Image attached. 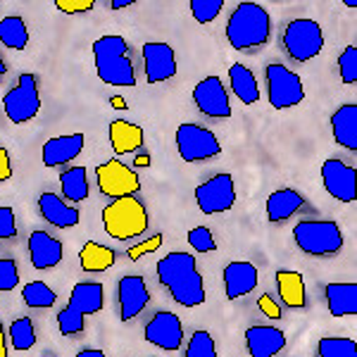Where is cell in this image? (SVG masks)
Returning <instances> with one entry per match:
<instances>
[{"label":"cell","instance_id":"1","mask_svg":"<svg viewBox=\"0 0 357 357\" xmlns=\"http://www.w3.org/2000/svg\"><path fill=\"white\" fill-rule=\"evenodd\" d=\"M158 279L172 298L183 307H198L205 303V284L203 274L191 252H169L158 262Z\"/></svg>","mask_w":357,"mask_h":357},{"label":"cell","instance_id":"2","mask_svg":"<svg viewBox=\"0 0 357 357\" xmlns=\"http://www.w3.org/2000/svg\"><path fill=\"white\" fill-rule=\"evenodd\" d=\"M227 38L238 53H257L272 41V17L260 3H238L227 22Z\"/></svg>","mask_w":357,"mask_h":357},{"label":"cell","instance_id":"3","mask_svg":"<svg viewBox=\"0 0 357 357\" xmlns=\"http://www.w3.org/2000/svg\"><path fill=\"white\" fill-rule=\"evenodd\" d=\"M96 74L102 84L117 86V89H134L136 72L129 57V43L119 33H107L93 43Z\"/></svg>","mask_w":357,"mask_h":357},{"label":"cell","instance_id":"4","mask_svg":"<svg viewBox=\"0 0 357 357\" xmlns=\"http://www.w3.org/2000/svg\"><path fill=\"white\" fill-rule=\"evenodd\" d=\"M102 305H105V289L100 281H79L69 293L67 307L57 312V329L62 336H82L86 317L98 314Z\"/></svg>","mask_w":357,"mask_h":357},{"label":"cell","instance_id":"5","mask_svg":"<svg viewBox=\"0 0 357 357\" xmlns=\"http://www.w3.org/2000/svg\"><path fill=\"white\" fill-rule=\"evenodd\" d=\"M102 227L114 241H131L148 231V210L136 195L112 200L102 207Z\"/></svg>","mask_w":357,"mask_h":357},{"label":"cell","instance_id":"6","mask_svg":"<svg viewBox=\"0 0 357 357\" xmlns=\"http://www.w3.org/2000/svg\"><path fill=\"white\" fill-rule=\"evenodd\" d=\"M293 241L305 255L331 257L343 250V231L331 220H307L293 227Z\"/></svg>","mask_w":357,"mask_h":357},{"label":"cell","instance_id":"7","mask_svg":"<svg viewBox=\"0 0 357 357\" xmlns=\"http://www.w3.org/2000/svg\"><path fill=\"white\" fill-rule=\"evenodd\" d=\"M5 117L13 124H26L38 117L41 112V91H38V79L31 72L20 74L17 84L3 98Z\"/></svg>","mask_w":357,"mask_h":357},{"label":"cell","instance_id":"8","mask_svg":"<svg viewBox=\"0 0 357 357\" xmlns=\"http://www.w3.org/2000/svg\"><path fill=\"white\" fill-rule=\"evenodd\" d=\"M264 79H267V100L274 110H293L305 102L303 79L286 65H279V62L267 65Z\"/></svg>","mask_w":357,"mask_h":357},{"label":"cell","instance_id":"9","mask_svg":"<svg viewBox=\"0 0 357 357\" xmlns=\"http://www.w3.org/2000/svg\"><path fill=\"white\" fill-rule=\"evenodd\" d=\"M284 48L291 60L310 62L324 50V31L314 20H293L284 29Z\"/></svg>","mask_w":357,"mask_h":357},{"label":"cell","instance_id":"10","mask_svg":"<svg viewBox=\"0 0 357 357\" xmlns=\"http://www.w3.org/2000/svg\"><path fill=\"white\" fill-rule=\"evenodd\" d=\"M176 151L183 162H207L222 153L220 138L210 129L193 122H186L176 129Z\"/></svg>","mask_w":357,"mask_h":357},{"label":"cell","instance_id":"11","mask_svg":"<svg viewBox=\"0 0 357 357\" xmlns=\"http://www.w3.org/2000/svg\"><path fill=\"white\" fill-rule=\"evenodd\" d=\"M96 181H98V191L112 200L136 195L138 188H141V181H138L136 172L117 158L107 160V162H102L98 167Z\"/></svg>","mask_w":357,"mask_h":357},{"label":"cell","instance_id":"12","mask_svg":"<svg viewBox=\"0 0 357 357\" xmlns=\"http://www.w3.org/2000/svg\"><path fill=\"white\" fill-rule=\"evenodd\" d=\"M195 203H198L203 215H222V212H229L236 203L234 176L222 172V174L207 178L205 183H200L195 188Z\"/></svg>","mask_w":357,"mask_h":357},{"label":"cell","instance_id":"13","mask_svg":"<svg viewBox=\"0 0 357 357\" xmlns=\"http://www.w3.org/2000/svg\"><path fill=\"white\" fill-rule=\"evenodd\" d=\"M193 102L205 117L210 119H229L231 117V102H229V91L220 77H205L203 82L195 84Z\"/></svg>","mask_w":357,"mask_h":357},{"label":"cell","instance_id":"14","mask_svg":"<svg viewBox=\"0 0 357 357\" xmlns=\"http://www.w3.org/2000/svg\"><path fill=\"white\" fill-rule=\"evenodd\" d=\"M355 167L345 165L343 160L329 158L321 165V181L324 191L338 203H355L357 186H355Z\"/></svg>","mask_w":357,"mask_h":357},{"label":"cell","instance_id":"15","mask_svg":"<svg viewBox=\"0 0 357 357\" xmlns=\"http://www.w3.org/2000/svg\"><path fill=\"white\" fill-rule=\"evenodd\" d=\"M143 72L148 84H165L176 74V55L169 43L151 41L143 45Z\"/></svg>","mask_w":357,"mask_h":357},{"label":"cell","instance_id":"16","mask_svg":"<svg viewBox=\"0 0 357 357\" xmlns=\"http://www.w3.org/2000/svg\"><path fill=\"white\" fill-rule=\"evenodd\" d=\"M143 336H146L148 343L158 345L160 350H174L181 348L183 343V326H181V319L174 314V312H158L153 314V319L146 324L143 329Z\"/></svg>","mask_w":357,"mask_h":357},{"label":"cell","instance_id":"17","mask_svg":"<svg viewBox=\"0 0 357 357\" xmlns=\"http://www.w3.org/2000/svg\"><path fill=\"white\" fill-rule=\"evenodd\" d=\"M117 298H119V319L131 321L136 319L151 303L146 279L138 274H126L117 284Z\"/></svg>","mask_w":357,"mask_h":357},{"label":"cell","instance_id":"18","mask_svg":"<svg viewBox=\"0 0 357 357\" xmlns=\"http://www.w3.org/2000/svg\"><path fill=\"white\" fill-rule=\"evenodd\" d=\"M260 272L252 262H229L224 267V293L229 301H241L257 289Z\"/></svg>","mask_w":357,"mask_h":357},{"label":"cell","instance_id":"19","mask_svg":"<svg viewBox=\"0 0 357 357\" xmlns=\"http://www.w3.org/2000/svg\"><path fill=\"white\" fill-rule=\"evenodd\" d=\"M245 348L250 357H276L286 350V333L276 326H250L245 331Z\"/></svg>","mask_w":357,"mask_h":357},{"label":"cell","instance_id":"20","mask_svg":"<svg viewBox=\"0 0 357 357\" xmlns=\"http://www.w3.org/2000/svg\"><path fill=\"white\" fill-rule=\"evenodd\" d=\"M84 143H86L84 134H67V136L50 138V141L43 143V151H41L43 165L45 167H65L69 162H74V160L82 155Z\"/></svg>","mask_w":357,"mask_h":357},{"label":"cell","instance_id":"21","mask_svg":"<svg viewBox=\"0 0 357 357\" xmlns=\"http://www.w3.org/2000/svg\"><path fill=\"white\" fill-rule=\"evenodd\" d=\"M29 257L36 269H53L62 262V243L48 231L29 234Z\"/></svg>","mask_w":357,"mask_h":357},{"label":"cell","instance_id":"22","mask_svg":"<svg viewBox=\"0 0 357 357\" xmlns=\"http://www.w3.org/2000/svg\"><path fill=\"white\" fill-rule=\"evenodd\" d=\"M38 212L48 224L57 229H72L79 224V210L72 207L65 198H57L55 193H41L38 195Z\"/></svg>","mask_w":357,"mask_h":357},{"label":"cell","instance_id":"23","mask_svg":"<svg viewBox=\"0 0 357 357\" xmlns=\"http://www.w3.org/2000/svg\"><path fill=\"white\" fill-rule=\"evenodd\" d=\"M331 131H333V141H336L338 146L350 153L357 151V105L355 102L341 105L331 114Z\"/></svg>","mask_w":357,"mask_h":357},{"label":"cell","instance_id":"24","mask_svg":"<svg viewBox=\"0 0 357 357\" xmlns=\"http://www.w3.org/2000/svg\"><path fill=\"white\" fill-rule=\"evenodd\" d=\"M326 307L331 317H355L357 314V284L345 281V284H326L324 286Z\"/></svg>","mask_w":357,"mask_h":357},{"label":"cell","instance_id":"25","mask_svg":"<svg viewBox=\"0 0 357 357\" xmlns=\"http://www.w3.org/2000/svg\"><path fill=\"white\" fill-rule=\"evenodd\" d=\"M303 193H298L296 188H279L267 198V222L279 224L291 220L298 210H303Z\"/></svg>","mask_w":357,"mask_h":357},{"label":"cell","instance_id":"26","mask_svg":"<svg viewBox=\"0 0 357 357\" xmlns=\"http://www.w3.org/2000/svg\"><path fill=\"white\" fill-rule=\"evenodd\" d=\"M276 289H279V298L286 307L301 310L307 303V291H305V279L301 272L279 269L276 272Z\"/></svg>","mask_w":357,"mask_h":357},{"label":"cell","instance_id":"27","mask_svg":"<svg viewBox=\"0 0 357 357\" xmlns=\"http://www.w3.org/2000/svg\"><path fill=\"white\" fill-rule=\"evenodd\" d=\"M143 129L134 122H126V119H114L110 122V143L117 155H126V153H136L143 148Z\"/></svg>","mask_w":357,"mask_h":357},{"label":"cell","instance_id":"28","mask_svg":"<svg viewBox=\"0 0 357 357\" xmlns=\"http://www.w3.org/2000/svg\"><path fill=\"white\" fill-rule=\"evenodd\" d=\"M229 84H231V91L243 105H255L260 100V86H257L255 74L241 62H236L229 69Z\"/></svg>","mask_w":357,"mask_h":357},{"label":"cell","instance_id":"29","mask_svg":"<svg viewBox=\"0 0 357 357\" xmlns=\"http://www.w3.org/2000/svg\"><path fill=\"white\" fill-rule=\"evenodd\" d=\"M117 255H114L112 248L107 245H100L96 241H89L82 252H79V262H82V269L89 274H98V272H107L112 267Z\"/></svg>","mask_w":357,"mask_h":357},{"label":"cell","instance_id":"30","mask_svg":"<svg viewBox=\"0 0 357 357\" xmlns=\"http://www.w3.org/2000/svg\"><path fill=\"white\" fill-rule=\"evenodd\" d=\"M60 188L67 203H82L89 198V176L86 167H72L60 174Z\"/></svg>","mask_w":357,"mask_h":357},{"label":"cell","instance_id":"31","mask_svg":"<svg viewBox=\"0 0 357 357\" xmlns=\"http://www.w3.org/2000/svg\"><path fill=\"white\" fill-rule=\"evenodd\" d=\"M0 43L10 50H24L29 45V29L26 22L17 15L0 20Z\"/></svg>","mask_w":357,"mask_h":357},{"label":"cell","instance_id":"32","mask_svg":"<svg viewBox=\"0 0 357 357\" xmlns=\"http://www.w3.org/2000/svg\"><path fill=\"white\" fill-rule=\"evenodd\" d=\"M22 298H24L26 307L33 310H48L57 303V293L43 281H31L22 289Z\"/></svg>","mask_w":357,"mask_h":357},{"label":"cell","instance_id":"33","mask_svg":"<svg viewBox=\"0 0 357 357\" xmlns=\"http://www.w3.org/2000/svg\"><path fill=\"white\" fill-rule=\"evenodd\" d=\"M10 343L20 353H26L36 345V331H33V321L29 317H20L10 324Z\"/></svg>","mask_w":357,"mask_h":357},{"label":"cell","instance_id":"34","mask_svg":"<svg viewBox=\"0 0 357 357\" xmlns=\"http://www.w3.org/2000/svg\"><path fill=\"white\" fill-rule=\"evenodd\" d=\"M317 357H357V343L353 338L329 336L317 343Z\"/></svg>","mask_w":357,"mask_h":357},{"label":"cell","instance_id":"35","mask_svg":"<svg viewBox=\"0 0 357 357\" xmlns=\"http://www.w3.org/2000/svg\"><path fill=\"white\" fill-rule=\"evenodd\" d=\"M186 357H217V345L210 331H195L186 348Z\"/></svg>","mask_w":357,"mask_h":357},{"label":"cell","instance_id":"36","mask_svg":"<svg viewBox=\"0 0 357 357\" xmlns=\"http://www.w3.org/2000/svg\"><path fill=\"white\" fill-rule=\"evenodd\" d=\"M224 0H191V15L198 24H210L222 13Z\"/></svg>","mask_w":357,"mask_h":357},{"label":"cell","instance_id":"37","mask_svg":"<svg viewBox=\"0 0 357 357\" xmlns=\"http://www.w3.org/2000/svg\"><path fill=\"white\" fill-rule=\"evenodd\" d=\"M338 74H341L343 84L355 86L357 84V48L348 45L338 57Z\"/></svg>","mask_w":357,"mask_h":357},{"label":"cell","instance_id":"38","mask_svg":"<svg viewBox=\"0 0 357 357\" xmlns=\"http://www.w3.org/2000/svg\"><path fill=\"white\" fill-rule=\"evenodd\" d=\"M20 286V267L10 257H0V293H10Z\"/></svg>","mask_w":357,"mask_h":357},{"label":"cell","instance_id":"39","mask_svg":"<svg viewBox=\"0 0 357 357\" xmlns=\"http://www.w3.org/2000/svg\"><path fill=\"white\" fill-rule=\"evenodd\" d=\"M188 243L195 252H212L217 250V243H215V236L210 234L207 227H195L188 231Z\"/></svg>","mask_w":357,"mask_h":357},{"label":"cell","instance_id":"40","mask_svg":"<svg viewBox=\"0 0 357 357\" xmlns=\"http://www.w3.org/2000/svg\"><path fill=\"white\" fill-rule=\"evenodd\" d=\"M17 236L15 210L10 205H0V241H10Z\"/></svg>","mask_w":357,"mask_h":357},{"label":"cell","instance_id":"41","mask_svg":"<svg viewBox=\"0 0 357 357\" xmlns=\"http://www.w3.org/2000/svg\"><path fill=\"white\" fill-rule=\"evenodd\" d=\"M93 0H55V8L65 15H84L93 10Z\"/></svg>","mask_w":357,"mask_h":357},{"label":"cell","instance_id":"42","mask_svg":"<svg viewBox=\"0 0 357 357\" xmlns=\"http://www.w3.org/2000/svg\"><path fill=\"white\" fill-rule=\"evenodd\" d=\"M162 241H165V236H162V234H155L153 238L143 241L141 245H134V248H129V250H126V255H129L131 260H138V257H143V255H146V252H153V250H158V248L162 245Z\"/></svg>","mask_w":357,"mask_h":357},{"label":"cell","instance_id":"43","mask_svg":"<svg viewBox=\"0 0 357 357\" xmlns=\"http://www.w3.org/2000/svg\"><path fill=\"white\" fill-rule=\"evenodd\" d=\"M257 307H260V312L267 314L269 319H281V307L276 305V301L269 293H262V296L257 298Z\"/></svg>","mask_w":357,"mask_h":357},{"label":"cell","instance_id":"44","mask_svg":"<svg viewBox=\"0 0 357 357\" xmlns=\"http://www.w3.org/2000/svg\"><path fill=\"white\" fill-rule=\"evenodd\" d=\"M13 178V160H10L8 148L0 146V183Z\"/></svg>","mask_w":357,"mask_h":357},{"label":"cell","instance_id":"45","mask_svg":"<svg viewBox=\"0 0 357 357\" xmlns=\"http://www.w3.org/2000/svg\"><path fill=\"white\" fill-rule=\"evenodd\" d=\"M0 357H8V338H5L3 319H0Z\"/></svg>","mask_w":357,"mask_h":357},{"label":"cell","instance_id":"46","mask_svg":"<svg viewBox=\"0 0 357 357\" xmlns=\"http://www.w3.org/2000/svg\"><path fill=\"white\" fill-rule=\"evenodd\" d=\"M77 357H105V353H102V350H96V348H86Z\"/></svg>","mask_w":357,"mask_h":357},{"label":"cell","instance_id":"47","mask_svg":"<svg viewBox=\"0 0 357 357\" xmlns=\"http://www.w3.org/2000/svg\"><path fill=\"white\" fill-rule=\"evenodd\" d=\"M110 105L112 107H119V110H126V100H124V98H119V96H112L110 98Z\"/></svg>","mask_w":357,"mask_h":357},{"label":"cell","instance_id":"48","mask_svg":"<svg viewBox=\"0 0 357 357\" xmlns=\"http://www.w3.org/2000/svg\"><path fill=\"white\" fill-rule=\"evenodd\" d=\"M129 5H134V3H131V0H112L110 8L112 10H122V8H129Z\"/></svg>","mask_w":357,"mask_h":357},{"label":"cell","instance_id":"49","mask_svg":"<svg viewBox=\"0 0 357 357\" xmlns=\"http://www.w3.org/2000/svg\"><path fill=\"white\" fill-rule=\"evenodd\" d=\"M5 72H8V67H5L3 57H0V79H3V77H5Z\"/></svg>","mask_w":357,"mask_h":357},{"label":"cell","instance_id":"50","mask_svg":"<svg viewBox=\"0 0 357 357\" xmlns=\"http://www.w3.org/2000/svg\"><path fill=\"white\" fill-rule=\"evenodd\" d=\"M345 8H357V0H345Z\"/></svg>","mask_w":357,"mask_h":357},{"label":"cell","instance_id":"51","mask_svg":"<svg viewBox=\"0 0 357 357\" xmlns=\"http://www.w3.org/2000/svg\"><path fill=\"white\" fill-rule=\"evenodd\" d=\"M45 357H53V355H45Z\"/></svg>","mask_w":357,"mask_h":357}]
</instances>
